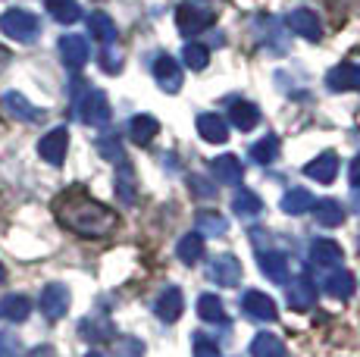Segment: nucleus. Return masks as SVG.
I'll return each instance as SVG.
<instances>
[{"label": "nucleus", "instance_id": "nucleus-1", "mask_svg": "<svg viewBox=\"0 0 360 357\" xmlns=\"http://www.w3.org/2000/svg\"><path fill=\"white\" fill-rule=\"evenodd\" d=\"M53 214H57L60 226H66L69 232L82 238H103L116 229V214L107 204L85 195V188H66L53 201Z\"/></svg>", "mask_w": 360, "mask_h": 357}, {"label": "nucleus", "instance_id": "nucleus-2", "mask_svg": "<svg viewBox=\"0 0 360 357\" xmlns=\"http://www.w3.org/2000/svg\"><path fill=\"white\" fill-rule=\"evenodd\" d=\"M75 116L85 126H107L110 122V100L101 88H85L79 100H75Z\"/></svg>", "mask_w": 360, "mask_h": 357}, {"label": "nucleus", "instance_id": "nucleus-3", "mask_svg": "<svg viewBox=\"0 0 360 357\" xmlns=\"http://www.w3.org/2000/svg\"><path fill=\"white\" fill-rule=\"evenodd\" d=\"M0 32L13 41L29 44V41L38 38L41 25H38V16H32L29 10H6L4 16H0Z\"/></svg>", "mask_w": 360, "mask_h": 357}, {"label": "nucleus", "instance_id": "nucleus-4", "mask_svg": "<svg viewBox=\"0 0 360 357\" xmlns=\"http://www.w3.org/2000/svg\"><path fill=\"white\" fill-rule=\"evenodd\" d=\"M241 311H245V317L260 320V323H273L276 317H279L276 301L269 298L266 292H257V288H248V292L241 294Z\"/></svg>", "mask_w": 360, "mask_h": 357}, {"label": "nucleus", "instance_id": "nucleus-5", "mask_svg": "<svg viewBox=\"0 0 360 357\" xmlns=\"http://www.w3.org/2000/svg\"><path fill=\"white\" fill-rule=\"evenodd\" d=\"M210 22H213V13L204 10V6H198V4H179L176 6V25L182 35H188V38L198 35V32H204Z\"/></svg>", "mask_w": 360, "mask_h": 357}, {"label": "nucleus", "instance_id": "nucleus-6", "mask_svg": "<svg viewBox=\"0 0 360 357\" xmlns=\"http://www.w3.org/2000/svg\"><path fill=\"white\" fill-rule=\"evenodd\" d=\"M69 288L66 285H60V283H51L41 292V301H38V307H41V313H44L47 320H63L66 317V311H69Z\"/></svg>", "mask_w": 360, "mask_h": 357}, {"label": "nucleus", "instance_id": "nucleus-7", "mask_svg": "<svg viewBox=\"0 0 360 357\" xmlns=\"http://www.w3.org/2000/svg\"><path fill=\"white\" fill-rule=\"evenodd\" d=\"M66 148H69V132H66L63 126H60V129H51V132H47L44 138L38 141L41 160L53 163V167H60V163L66 160Z\"/></svg>", "mask_w": 360, "mask_h": 357}, {"label": "nucleus", "instance_id": "nucleus-8", "mask_svg": "<svg viewBox=\"0 0 360 357\" xmlns=\"http://www.w3.org/2000/svg\"><path fill=\"white\" fill-rule=\"evenodd\" d=\"M210 279L223 288H232L241 283V260L235 254H219L210 264Z\"/></svg>", "mask_w": 360, "mask_h": 357}, {"label": "nucleus", "instance_id": "nucleus-9", "mask_svg": "<svg viewBox=\"0 0 360 357\" xmlns=\"http://www.w3.org/2000/svg\"><path fill=\"white\" fill-rule=\"evenodd\" d=\"M154 79L166 94H176L179 88H182V66H179L169 53H160V57L154 60Z\"/></svg>", "mask_w": 360, "mask_h": 357}, {"label": "nucleus", "instance_id": "nucleus-10", "mask_svg": "<svg viewBox=\"0 0 360 357\" xmlns=\"http://www.w3.org/2000/svg\"><path fill=\"white\" fill-rule=\"evenodd\" d=\"M60 57H63L69 70H82L88 63V57H91V47L82 35H63L60 38Z\"/></svg>", "mask_w": 360, "mask_h": 357}, {"label": "nucleus", "instance_id": "nucleus-11", "mask_svg": "<svg viewBox=\"0 0 360 357\" xmlns=\"http://www.w3.org/2000/svg\"><path fill=\"white\" fill-rule=\"evenodd\" d=\"M285 25L295 32V35H301L307 41H320V35H323V25H320V19H316V13L314 10H304V6H301V10L288 13Z\"/></svg>", "mask_w": 360, "mask_h": 357}, {"label": "nucleus", "instance_id": "nucleus-12", "mask_svg": "<svg viewBox=\"0 0 360 357\" xmlns=\"http://www.w3.org/2000/svg\"><path fill=\"white\" fill-rule=\"evenodd\" d=\"M4 110H6V116H13V119H19V122L44 119V110L32 107L29 100H25V94H19V91H6L4 94Z\"/></svg>", "mask_w": 360, "mask_h": 357}, {"label": "nucleus", "instance_id": "nucleus-13", "mask_svg": "<svg viewBox=\"0 0 360 357\" xmlns=\"http://www.w3.org/2000/svg\"><path fill=\"white\" fill-rule=\"evenodd\" d=\"M316 301V285L310 283V276H297L288 285V307L292 311H310Z\"/></svg>", "mask_w": 360, "mask_h": 357}, {"label": "nucleus", "instance_id": "nucleus-14", "mask_svg": "<svg viewBox=\"0 0 360 357\" xmlns=\"http://www.w3.org/2000/svg\"><path fill=\"white\" fill-rule=\"evenodd\" d=\"M210 173H213L217 182H223V185H238L241 178H245V167H241L238 157L223 154V157H217V160L210 163Z\"/></svg>", "mask_w": 360, "mask_h": 357}, {"label": "nucleus", "instance_id": "nucleus-15", "mask_svg": "<svg viewBox=\"0 0 360 357\" xmlns=\"http://www.w3.org/2000/svg\"><path fill=\"white\" fill-rule=\"evenodd\" d=\"M304 173L314 178V182H320V185L335 182V176H338V157L332 154V150H326V154L314 157V160L304 167Z\"/></svg>", "mask_w": 360, "mask_h": 357}, {"label": "nucleus", "instance_id": "nucleus-16", "mask_svg": "<svg viewBox=\"0 0 360 357\" xmlns=\"http://www.w3.org/2000/svg\"><path fill=\"white\" fill-rule=\"evenodd\" d=\"M154 311H157V317H160L163 323H176L179 317H182V311H185L182 292H179L176 285H169V288H166V292L160 294V298H157Z\"/></svg>", "mask_w": 360, "mask_h": 357}, {"label": "nucleus", "instance_id": "nucleus-17", "mask_svg": "<svg viewBox=\"0 0 360 357\" xmlns=\"http://www.w3.org/2000/svg\"><path fill=\"white\" fill-rule=\"evenodd\" d=\"M198 132H200V138L210 141V144L229 141V126H226V119L217 116V113H200L198 116Z\"/></svg>", "mask_w": 360, "mask_h": 357}, {"label": "nucleus", "instance_id": "nucleus-18", "mask_svg": "<svg viewBox=\"0 0 360 357\" xmlns=\"http://www.w3.org/2000/svg\"><path fill=\"white\" fill-rule=\"evenodd\" d=\"M326 85L332 91H354V88H360V66L342 63V66H335V70H329Z\"/></svg>", "mask_w": 360, "mask_h": 357}, {"label": "nucleus", "instance_id": "nucleus-19", "mask_svg": "<svg viewBox=\"0 0 360 357\" xmlns=\"http://www.w3.org/2000/svg\"><path fill=\"white\" fill-rule=\"evenodd\" d=\"M310 260H314L316 266H338L345 260V251L338 248L332 238H316V242L310 245Z\"/></svg>", "mask_w": 360, "mask_h": 357}, {"label": "nucleus", "instance_id": "nucleus-20", "mask_svg": "<svg viewBox=\"0 0 360 357\" xmlns=\"http://www.w3.org/2000/svg\"><path fill=\"white\" fill-rule=\"evenodd\" d=\"M260 273L269 279V283H285L288 279V257L282 251L260 254Z\"/></svg>", "mask_w": 360, "mask_h": 357}, {"label": "nucleus", "instance_id": "nucleus-21", "mask_svg": "<svg viewBox=\"0 0 360 357\" xmlns=\"http://www.w3.org/2000/svg\"><path fill=\"white\" fill-rule=\"evenodd\" d=\"M229 122L238 132H251V129H257L260 122V110L254 104H248V100H235L229 107Z\"/></svg>", "mask_w": 360, "mask_h": 357}, {"label": "nucleus", "instance_id": "nucleus-22", "mask_svg": "<svg viewBox=\"0 0 360 357\" xmlns=\"http://www.w3.org/2000/svg\"><path fill=\"white\" fill-rule=\"evenodd\" d=\"M157 132H160V122H157L150 113H141V116H135V119L129 122V135H131V141L135 144H150Z\"/></svg>", "mask_w": 360, "mask_h": 357}, {"label": "nucleus", "instance_id": "nucleus-23", "mask_svg": "<svg viewBox=\"0 0 360 357\" xmlns=\"http://www.w3.org/2000/svg\"><path fill=\"white\" fill-rule=\"evenodd\" d=\"M88 32H91L103 47L116 44V25H113V19H110L107 13H91V16H88Z\"/></svg>", "mask_w": 360, "mask_h": 357}, {"label": "nucleus", "instance_id": "nucleus-24", "mask_svg": "<svg viewBox=\"0 0 360 357\" xmlns=\"http://www.w3.org/2000/svg\"><path fill=\"white\" fill-rule=\"evenodd\" d=\"M314 204L316 201L307 188H288L285 197H282V210L292 216H301V214H307V210H314Z\"/></svg>", "mask_w": 360, "mask_h": 357}, {"label": "nucleus", "instance_id": "nucleus-25", "mask_svg": "<svg viewBox=\"0 0 360 357\" xmlns=\"http://www.w3.org/2000/svg\"><path fill=\"white\" fill-rule=\"evenodd\" d=\"M251 357H285V342H282L279 335H269V332L254 335Z\"/></svg>", "mask_w": 360, "mask_h": 357}, {"label": "nucleus", "instance_id": "nucleus-26", "mask_svg": "<svg viewBox=\"0 0 360 357\" xmlns=\"http://www.w3.org/2000/svg\"><path fill=\"white\" fill-rule=\"evenodd\" d=\"M0 313L10 323H22V320H29V313H32V301L25 298V294H6V298L0 301Z\"/></svg>", "mask_w": 360, "mask_h": 357}, {"label": "nucleus", "instance_id": "nucleus-27", "mask_svg": "<svg viewBox=\"0 0 360 357\" xmlns=\"http://www.w3.org/2000/svg\"><path fill=\"white\" fill-rule=\"evenodd\" d=\"M323 288H326V294H332V298L348 301L351 294H354V276H351L348 270H335L326 283H323Z\"/></svg>", "mask_w": 360, "mask_h": 357}, {"label": "nucleus", "instance_id": "nucleus-28", "mask_svg": "<svg viewBox=\"0 0 360 357\" xmlns=\"http://www.w3.org/2000/svg\"><path fill=\"white\" fill-rule=\"evenodd\" d=\"M44 6H47V13H51L57 22H63V25L79 22V16H82L79 0H44Z\"/></svg>", "mask_w": 360, "mask_h": 357}, {"label": "nucleus", "instance_id": "nucleus-29", "mask_svg": "<svg viewBox=\"0 0 360 357\" xmlns=\"http://www.w3.org/2000/svg\"><path fill=\"white\" fill-rule=\"evenodd\" d=\"M229 232V219L219 210H200L198 214V235H226Z\"/></svg>", "mask_w": 360, "mask_h": 357}, {"label": "nucleus", "instance_id": "nucleus-30", "mask_svg": "<svg viewBox=\"0 0 360 357\" xmlns=\"http://www.w3.org/2000/svg\"><path fill=\"white\" fill-rule=\"evenodd\" d=\"M314 214H316V223L326 226V229H335V226L345 223V207L338 201H332V197H326V201L314 204Z\"/></svg>", "mask_w": 360, "mask_h": 357}, {"label": "nucleus", "instance_id": "nucleus-31", "mask_svg": "<svg viewBox=\"0 0 360 357\" xmlns=\"http://www.w3.org/2000/svg\"><path fill=\"white\" fill-rule=\"evenodd\" d=\"M176 254L182 264H198L200 257H204V235H198V232H188V235L179 238L176 245Z\"/></svg>", "mask_w": 360, "mask_h": 357}, {"label": "nucleus", "instance_id": "nucleus-32", "mask_svg": "<svg viewBox=\"0 0 360 357\" xmlns=\"http://www.w3.org/2000/svg\"><path fill=\"white\" fill-rule=\"evenodd\" d=\"M79 332L91 342H107V339H113V323L107 317H88V320H82Z\"/></svg>", "mask_w": 360, "mask_h": 357}, {"label": "nucleus", "instance_id": "nucleus-33", "mask_svg": "<svg viewBox=\"0 0 360 357\" xmlns=\"http://www.w3.org/2000/svg\"><path fill=\"white\" fill-rule=\"evenodd\" d=\"M198 317L204 323H226V307L217 294H200L198 298Z\"/></svg>", "mask_w": 360, "mask_h": 357}, {"label": "nucleus", "instance_id": "nucleus-34", "mask_svg": "<svg viewBox=\"0 0 360 357\" xmlns=\"http://www.w3.org/2000/svg\"><path fill=\"white\" fill-rule=\"evenodd\" d=\"M232 210L238 216H257L260 210H263V201L257 195H254V191H248V188H241L238 195L232 197Z\"/></svg>", "mask_w": 360, "mask_h": 357}, {"label": "nucleus", "instance_id": "nucleus-35", "mask_svg": "<svg viewBox=\"0 0 360 357\" xmlns=\"http://www.w3.org/2000/svg\"><path fill=\"white\" fill-rule=\"evenodd\" d=\"M116 191H120L122 204H135V176L126 160H120V173H116Z\"/></svg>", "mask_w": 360, "mask_h": 357}, {"label": "nucleus", "instance_id": "nucleus-36", "mask_svg": "<svg viewBox=\"0 0 360 357\" xmlns=\"http://www.w3.org/2000/svg\"><path fill=\"white\" fill-rule=\"evenodd\" d=\"M182 60H185V66H191V70L200 72L207 63H210V51H207L204 44H198V41H188L182 51Z\"/></svg>", "mask_w": 360, "mask_h": 357}, {"label": "nucleus", "instance_id": "nucleus-37", "mask_svg": "<svg viewBox=\"0 0 360 357\" xmlns=\"http://www.w3.org/2000/svg\"><path fill=\"white\" fill-rule=\"evenodd\" d=\"M251 157L257 163H273L276 157H279V138H276V135H266V138H260L251 148Z\"/></svg>", "mask_w": 360, "mask_h": 357}, {"label": "nucleus", "instance_id": "nucleus-38", "mask_svg": "<svg viewBox=\"0 0 360 357\" xmlns=\"http://www.w3.org/2000/svg\"><path fill=\"white\" fill-rule=\"evenodd\" d=\"M191 351H195V357H219V345H217V339H210V335L195 332V339H191Z\"/></svg>", "mask_w": 360, "mask_h": 357}, {"label": "nucleus", "instance_id": "nucleus-39", "mask_svg": "<svg viewBox=\"0 0 360 357\" xmlns=\"http://www.w3.org/2000/svg\"><path fill=\"white\" fill-rule=\"evenodd\" d=\"M98 150L107 157V160H126V157H122V144H120V138H113V135L101 138L98 141Z\"/></svg>", "mask_w": 360, "mask_h": 357}, {"label": "nucleus", "instance_id": "nucleus-40", "mask_svg": "<svg viewBox=\"0 0 360 357\" xmlns=\"http://www.w3.org/2000/svg\"><path fill=\"white\" fill-rule=\"evenodd\" d=\"M22 348H19V339L10 332H0V357H19Z\"/></svg>", "mask_w": 360, "mask_h": 357}, {"label": "nucleus", "instance_id": "nucleus-41", "mask_svg": "<svg viewBox=\"0 0 360 357\" xmlns=\"http://www.w3.org/2000/svg\"><path fill=\"white\" fill-rule=\"evenodd\" d=\"M188 188L195 191L198 197H213V195H217V188H213L210 182H204L200 176H188Z\"/></svg>", "mask_w": 360, "mask_h": 357}, {"label": "nucleus", "instance_id": "nucleus-42", "mask_svg": "<svg viewBox=\"0 0 360 357\" xmlns=\"http://www.w3.org/2000/svg\"><path fill=\"white\" fill-rule=\"evenodd\" d=\"M348 178H351V185H354V188H360V157H354V160H351Z\"/></svg>", "mask_w": 360, "mask_h": 357}, {"label": "nucleus", "instance_id": "nucleus-43", "mask_svg": "<svg viewBox=\"0 0 360 357\" xmlns=\"http://www.w3.org/2000/svg\"><path fill=\"white\" fill-rule=\"evenodd\" d=\"M29 357H53V351H51V348H34Z\"/></svg>", "mask_w": 360, "mask_h": 357}, {"label": "nucleus", "instance_id": "nucleus-44", "mask_svg": "<svg viewBox=\"0 0 360 357\" xmlns=\"http://www.w3.org/2000/svg\"><path fill=\"white\" fill-rule=\"evenodd\" d=\"M6 63H10V51H4V47H0V70H4Z\"/></svg>", "mask_w": 360, "mask_h": 357}, {"label": "nucleus", "instance_id": "nucleus-45", "mask_svg": "<svg viewBox=\"0 0 360 357\" xmlns=\"http://www.w3.org/2000/svg\"><path fill=\"white\" fill-rule=\"evenodd\" d=\"M354 207L360 210V191H354Z\"/></svg>", "mask_w": 360, "mask_h": 357}, {"label": "nucleus", "instance_id": "nucleus-46", "mask_svg": "<svg viewBox=\"0 0 360 357\" xmlns=\"http://www.w3.org/2000/svg\"><path fill=\"white\" fill-rule=\"evenodd\" d=\"M85 357H103V354H98V351H91V354H85Z\"/></svg>", "mask_w": 360, "mask_h": 357}, {"label": "nucleus", "instance_id": "nucleus-47", "mask_svg": "<svg viewBox=\"0 0 360 357\" xmlns=\"http://www.w3.org/2000/svg\"><path fill=\"white\" fill-rule=\"evenodd\" d=\"M0 279H4V266H0Z\"/></svg>", "mask_w": 360, "mask_h": 357}]
</instances>
